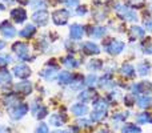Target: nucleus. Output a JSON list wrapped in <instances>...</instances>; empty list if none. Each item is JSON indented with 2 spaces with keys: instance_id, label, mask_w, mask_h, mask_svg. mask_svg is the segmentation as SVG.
I'll list each match as a JSON object with an SVG mask.
<instances>
[{
  "instance_id": "1",
  "label": "nucleus",
  "mask_w": 152,
  "mask_h": 133,
  "mask_svg": "<svg viewBox=\"0 0 152 133\" xmlns=\"http://www.w3.org/2000/svg\"><path fill=\"white\" fill-rule=\"evenodd\" d=\"M115 11H116V15H118L121 20H127V21H131V23H136V21H137L136 11L128 8L127 5H123V4L116 5Z\"/></svg>"
},
{
  "instance_id": "2",
  "label": "nucleus",
  "mask_w": 152,
  "mask_h": 133,
  "mask_svg": "<svg viewBox=\"0 0 152 133\" xmlns=\"http://www.w3.org/2000/svg\"><path fill=\"white\" fill-rule=\"evenodd\" d=\"M12 51L16 56H18L19 60L21 61H28L31 60V55H29V47L27 43L24 41H16L12 45Z\"/></svg>"
},
{
  "instance_id": "3",
  "label": "nucleus",
  "mask_w": 152,
  "mask_h": 133,
  "mask_svg": "<svg viewBox=\"0 0 152 133\" xmlns=\"http://www.w3.org/2000/svg\"><path fill=\"white\" fill-rule=\"evenodd\" d=\"M28 110H29V105L28 104L19 102V104H16L15 107H12V108L8 109V115H10V117L12 118V120L18 121V120H21V118L28 113Z\"/></svg>"
},
{
  "instance_id": "4",
  "label": "nucleus",
  "mask_w": 152,
  "mask_h": 133,
  "mask_svg": "<svg viewBox=\"0 0 152 133\" xmlns=\"http://www.w3.org/2000/svg\"><path fill=\"white\" fill-rule=\"evenodd\" d=\"M52 21L55 25H66L68 23L69 17H71V12L66 8H61V9H55L52 12Z\"/></svg>"
},
{
  "instance_id": "5",
  "label": "nucleus",
  "mask_w": 152,
  "mask_h": 133,
  "mask_svg": "<svg viewBox=\"0 0 152 133\" xmlns=\"http://www.w3.org/2000/svg\"><path fill=\"white\" fill-rule=\"evenodd\" d=\"M126 49V43L121 40H111L105 44V52L111 56H119Z\"/></svg>"
},
{
  "instance_id": "6",
  "label": "nucleus",
  "mask_w": 152,
  "mask_h": 133,
  "mask_svg": "<svg viewBox=\"0 0 152 133\" xmlns=\"http://www.w3.org/2000/svg\"><path fill=\"white\" fill-rule=\"evenodd\" d=\"M58 69H59V67L55 65V64H53V60H52V61H51V64L47 63V65H45L42 70H40L39 76L42 78H44V80H47V81H52L53 78L56 77Z\"/></svg>"
},
{
  "instance_id": "7",
  "label": "nucleus",
  "mask_w": 152,
  "mask_h": 133,
  "mask_svg": "<svg viewBox=\"0 0 152 133\" xmlns=\"http://www.w3.org/2000/svg\"><path fill=\"white\" fill-rule=\"evenodd\" d=\"M32 20L39 27H44V25H47L48 20H50V13L44 8L43 9H35V12L32 13Z\"/></svg>"
},
{
  "instance_id": "8",
  "label": "nucleus",
  "mask_w": 152,
  "mask_h": 133,
  "mask_svg": "<svg viewBox=\"0 0 152 133\" xmlns=\"http://www.w3.org/2000/svg\"><path fill=\"white\" fill-rule=\"evenodd\" d=\"M12 72H13V75H15L16 77L21 78V80H26V78H28L29 76L32 75L31 68L27 65V64H18V65L13 67Z\"/></svg>"
},
{
  "instance_id": "9",
  "label": "nucleus",
  "mask_w": 152,
  "mask_h": 133,
  "mask_svg": "<svg viewBox=\"0 0 152 133\" xmlns=\"http://www.w3.org/2000/svg\"><path fill=\"white\" fill-rule=\"evenodd\" d=\"M0 33H1L3 37H5V39H12V37L16 36L18 32H16L15 27H13L10 21L4 20L1 24H0Z\"/></svg>"
},
{
  "instance_id": "10",
  "label": "nucleus",
  "mask_w": 152,
  "mask_h": 133,
  "mask_svg": "<svg viewBox=\"0 0 152 133\" xmlns=\"http://www.w3.org/2000/svg\"><path fill=\"white\" fill-rule=\"evenodd\" d=\"M10 15H11V19L18 24H23L28 19V13H27V11L24 8H13Z\"/></svg>"
},
{
  "instance_id": "11",
  "label": "nucleus",
  "mask_w": 152,
  "mask_h": 133,
  "mask_svg": "<svg viewBox=\"0 0 152 133\" xmlns=\"http://www.w3.org/2000/svg\"><path fill=\"white\" fill-rule=\"evenodd\" d=\"M80 49L83 51L84 55H99L100 53V47L96 44V43H92V41H84L83 44L80 45Z\"/></svg>"
},
{
  "instance_id": "12",
  "label": "nucleus",
  "mask_w": 152,
  "mask_h": 133,
  "mask_svg": "<svg viewBox=\"0 0 152 133\" xmlns=\"http://www.w3.org/2000/svg\"><path fill=\"white\" fill-rule=\"evenodd\" d=\"M31 110H32V115H34L37 120H43V118H45L48 116V108L42 104H36V101L32 104Z\"/></svg>"
},
{
  "instance_id": "13",
  "label": "nucleus",
  "mask_w": 152,
  "mask_h": 133,
  "mask_svg": "<svg viewBox=\"0 0 152 133\" xmlns=\"http://www.w3.org/2000/svg\"><path fill=\"white\" fill-rule=\"evenodd\" d=\"M84 36V27L79 23H74L69 25V37L72 40H80Z\"/></svg>"
},
{
  "instance_id": "14",
  "label": "nucleus",
  "mask_w": 152,
  "mask_h": 133,
  "mask_svg": "<svg viewBox=\"0 0 152 133\" xmlns=\"http://www.w3.org/2000/svg\"><path fill=\"white\" fill-rule=\"evenodd\" d=\"M15 92L19 94H23V96H28L32 93V84L28 81H21L15 85Z\"/></svg>"
},
{
  "instance_id": "15",
  "label": "nucleus",
  "mask_w": 152,
  "mask_h": 133,
  "mask_svg": "<svg viewBox=\"0 0 152 133\" xmlns=\"http://www.w3.org/2000/svg\"><path fill=\"white\" fill-rule=\"evenodd\" d=\"M71 113L75 115L76 117H83L84 115L88 113V107L86 104H81V102H76L71 107Z\"/></svg>"
},
{
  "instance_id": "16",
  "label": "nucleus",
  "mask_w": 152,
  "mask_h": 133,
  "mask_svg": "<svg viewBox=\"0 0 152 133\" xmlns=\"http://www.w3.org/2000/svg\"><path fill=\"white\" fill-rule=\"evenodd\" d=\"M67 117L64 115H60V113H53L50 117V125L56 126V128H60L64 123H66Z\"/></svg>"
},
{
  "instance_id": "17",
  "label": "nucleus",
  "mask_w": 152,
  "mask_h": 133,
  "mask_svg": "<svg viewBox=\"0 0 152 133\" xmlns=\"http://www.w3.org/2000/svg\"><path fill=\"white\" fill-rule=\"evenodd\" d=\"M72 78H74V75L72 73H69L68 70H63V72H60L58 75V83L60 84V85H69L72 81Z\"/></svg>"
},
{
  "instance_id": "18",
  "label": "nucleus",
  "mask_w": 152,
  "mask_h": 133,
  "mask_svg": "<svg viewBox=\"0 0 152 133\" xmlns=\"http://www.w3.org/2000/svg\"><path fill=\"white\" fill-rule=\"evenodd\" d=\"M137 107L142 108V109H147L152 105V96H148V94H140L136 100Z\"/></svg>"
},
{
  "instance_id": "19",
  "label": "nucleus",
  "mask_w": 152,
  "mask_h": 133,
  "mask_svg": "<svg viewBox=\"0 0 152 133\" xmlns=\"http://www.w3.org/2000/svg\"><path fill=\"white\" fill-rule=\"evenodd\" d=\"M61 64H63L64 67L67 68H71V69H74V68H77L80 64H79V60H76V59L74 57V56L69 53V55L64 56V57H61Z\"/></svg>"
},
{
  "instance_id": "20",
  "label": "nucleus",
  "mask_w": 152,
  "mask_h": 133,
  "mask_svg": "<svg viewBox=\"0 0 152 133\" xmlns=\"http://www.w3.org/2000/svg\"><path fill=\"white\" fill-rule=\"evenodd\" d=\"M95 97H96V92H95V89H92V88H88V89H86V91H81L80 93H79V100L83 102L91 101V100L95 99Z\"/></svg>"
},
{
  "instance_id": "21",
  "label": "nucleus",
  "mask_w": 152,
  "mask_h": 133,
  "mask_svg": "<svg viewBox=\"0 0 152 133\" xmlns=\"http://www.w3.org/2000/svg\"><path fill=\"white\" fill-rule=\"evenodd\" d=\"M35 33H36V28H35L34 24H27V25L19 32V36L24 37V39H31Z\"/></svg>"
},
{
  "instance_id": "22",
  "label": "nucleus",
  "mask_w": 152,
  "mask_h": 133,
  "mask_svg": "<svg viewBox=\"0 0 152 133\" xmlns=\"http://www.w3.org/2000/svg\"><path fill=\"white\" fill-rule=\"evenodd\" d=\"M120 72H121V75H123L124 77H127V78L135 77V67L132 65V64H129V63H124L123 65H121V68H120Z\"/></svg>"
},
{
  "instance_id": "23",
  "label": "nucleus",
  "mask_w": 152,
  "mask_h": 133,
  "mask_svg": "<svg viewBox=\"0 0 152 133\" xmlns=\"http://www.w3.org/2000/svg\"><path fill=\"white\" fill-rule=\"evenodd\" d=\"M107 29L104 28V27L102 25H94L91 27V32H89V35H91L92 37H95V39H102V37L105 36V33H107Z\"/></svg>"
},
{
  "instance_id": "24",
  "label": "nucleus",
  "mask_w": 152,
  "mask_h": 133,
  "mask_svg": "<svg viewBox=\"0 0 152 133\" xmlns=\"http://www.w3.org/2000/svg\"><path fill=\"white\" fill-rule=\"evenodd\" d=\"M83 85H86V78H84L81 75L74 76V78H72L71 84H69V86H71L72 89H75V91H77V89L83 88Z\"/></svg>"
},
{
  "instance_id": "25",
  "label": "nucleus",
  "mask_w": 152,
  "mask_h": 133,
  "mask_svg": "<svg viewBox=\"0 0 152 133\" xmlns=\"http://www.w3.org/2000/svg\"><path fill=\"white\" fill-rule=\"evenodd\" d=\"M108 107H110V104L103 97H97L94 101V110H108Z\"/></svg>"
},
{
  "instance_id": "26",
  "label": "nucleus",
  "mask_w": 152,
  "mask_h": 133,
  "mask_svg": "<svg viewBox=\"0 0 152 133\" xmlns=\"http://www.w3.org/2000/svg\"><path fill=\"white\" fill-rule=\"evenodd\" d=\"M3 102H4V105L10 109V108L15 107L16 104H19V99L16 94H7V96H4V99H3Z\"/></svg>"
},
{
  "instance_id": "27",
  "label": "nucleus",
  "mask_w": 152,
  "mask_h": 133,
  "mask_svg": "<svg viewBox=\"0 0 152 133\" xmlns=\"http://www.w3.org/2000/svg\"><path fill=\"white\" fill-rule=\"evenodd\" d=\"M145 36V29L142 28V27L139 25H134L131 28V37L132 39H142V37Z\"/></svg>"
},
{
  "instance_id": "28",
  "label": "nucleus",
  "mask_w": 152,
  "mask_h": 133,
  "mask_svg": "<svg viewBox=\"0 0 152 133\" xmlns=\"http://www.w3.org/2000/svg\"><path fill=\"white\" fill-rule=\"evenodd\" d=\"M136 121L139 124H152V115L148 112H142L136 116Z\"/></svg>"
},
{
  "instance_id": "29",
  "label": "nucleus",
  "mask_w": 152,
  "mask_h": 133,
  "mask_svg": "<svg viewBox=\"0 0 152 133\" xmlns=\"http://www.w3.org/2000/svg\"><path fill=\"white\" fill-rule=\"evenodd\" d=\"M121 133H142V128L132 123H128L121 126Z\"/></svg>"
},
{
  "instance_id": "30",
  "label": "nucleus",
  "mask_w": 152,
  "mask_h": 133,
  "mask_svg": "<svg viewBox=\"0 0 152 133\" xmlns=\"http://www.w3.org/2000/svg\"><path fill=\"white\" fill-rule=\"evenodd\" d=\"M12 83V75L5 69L0 70V85H7V84Z\"/></svg>"
},
{
  "instance_id": "31",
  "label": "nucleus",
  "mask_w": 152,
  "mask_h": 133,
  "mask_svg": "<svg viewBox=\"0 0 152 133\" xmlns=\"http://www.w3.org/2000/svg\"><path fill=\"white\" fill-rule=\"evenodd\" d=\"M151 72V65L150 63H140L137 64V73H139V76H148Z\"/></svg>"
},
{
  "instance_id": "32",
  "label": "nucleus",
  "mask_w": 152,
  "mask_h": 133,
  "mask_svg": "<svg viewBox=\"0 0 152 133\" xmlns=\"http://www.w3.org/2000/svg\"><path fill=\"white\" fill-rule=\"evenodd\" d=\"M107 116V110H94L91 113V120L92 121H103Z\"/></svg>"
},
{
  "instance_id": "33",
  "label": "nucleus",
  "mask_w": 152,
  "mask_h": 133,
  "mask_svg": "<svg viewBox=\"0 0 152 133\" xmlns=\"http://www.w3.org/2000/svg\"><path fill=\"white\" fill-rule=\"evenodd\" d=\"M87 68L89 70H100L104 68V63L102 60H91L88 64H87Z\"/></svg>"
},
{
  "instance_id": "34",
  "label": "nucleus",
  "mask_w": 152,
  "mask_h": 133,
  "mask_svg": "<svg viewBox=\"0 0 152 133\" xmlns=\"http://www.w3.org/2000/svg\"><path fill=\"white\" fill-rule=\"evenodd\" d=\"M92 123H94V121H92L91 118L81 117V118H79L77 120V124H79V126H80L81 129H89L91 128V125H92Z\"/></svg>"
},
{
  "instance_id": "35",
  "label": "nucleus",
  "mask_w": 152,
  "mask_h": 133,
  "mask_svg": "<svg viewBox=\"0 0 152 133\" xmlns=\"http://www.w3.org/2000/svg\"><path fill=\"white\" fill-rule=\"evenodd\" d=\"M127 115L128 113L127 112H116L112 115V121H115V123H120V121H124L127 118Z\"/></svg>"
},
{
  "instance_id": "36",
  "label": "nucleus",
  "mask_w": 152,
  "mask_h": 133,
  "mask_svg": "<svg viewBox=\"0 0 152 133\" xmlns=\"http://www.w3.org/2000/svg\"><path fill=\"white\" fill-rule=\"evenodd\" d=\"M123 101L124 105L128 108H132L135 105V96L134 94H127V96H123Z\"/></svg>"
},
{
  "instance_id": "37",
  "label": "nucleus",
  "mask_w": 152,
  "mask_h": 133,
  "mask_svg": "<svg viewBox=\"0 0 152 133\" xmlns=\"http://www.w3.org/2000/svg\"><path fill=\"white\" fill-rule=\"evenodd\" d=\"M96 83H97V76L96 75H87V77H86V85H88V86H92V85H96Z\"/></svg>"
},
{
  "instance_id": "38",
  "label": "nucleus",
  "mask_w": 152,
  "mask_h": 133,
  "mask_svg": "<svg viewBox=\"0 0 152 133\" xmlns=\"http://www.w3.org/2000/svg\"><path fill=\"white\" fill-rule=\"evenodd\" d=\"M48 132H50V129H48V125L45 123H40L35 129V133H48Z\"/></svg>"
},
{
  "instance_id": "39",
  "label": "nucleus",
  "mask_w": 152,
  "mask_h": 133,
  "mask_svg": "<svg viewBox=\"0 0 152 133\" xmlns=\"http://www.w3.org/2000/svg\"><path fill=\"white\" fill-rule=\"evenodd\" d=\"M11 61H12V59L10 55H0V67H5Z\"/></svg>"
},
{
  "instance_id": "40",
  "label": "nucleus",
  "mask_w": 152,
  "mask_h": 133,
  "mask_svg": "<svg viewBox=\"0 0 152 133\" xmlns=\"http://www.w3.org/2000/svg\"><path fill=\"white\" fill-rule=\"evenodd\" d=\"M87 12H88L87 7H86V5H81V7H77V8H76L75 15H76V16H86Z\"/></svg>"
},
{
  "instance_id": "41",
  "label": "nucleus",
  "mask_w": 152,
  "mask_h": 133,
  "mask_svg": "<svg viewBox=\"0 0 152 133\" xmlns=\"http://www.w3.org/2000/svg\"><path fill=\"white\" fill-rule=\"evenodd\" d=\"M110 99L111 100H113V101H118V100H120L121 99V94H120V92H118V91H112L110 93Z\"/></svg>"
},
{
  "instance_id": "42",
  "label": "nucleus",
  "mask_w": 152,
  "mask_h": 133,
  "mask_svg": "<svg viewBox=\"0 0 152 133\" xmlns=\"http://www.w3.org/2000/svg\"><path fill=\"white\" fill-rule=\"evenodd\" d=\"M143 25H144V28L147 29V31L152 32V19H147V20H144Z\"/></svg>"
},
{
  "instance_id": "43",
  "label": "nucleus",
  "mask_w": 152,
  "mask_h": 133,
  "mask_svg": "<svg viewBox=\"0 0 152 133\" xmlns=\"http://www.w3.org/2000/svg\"><path fill=\"white\" fill-rule=\"evenodd\" d=\"M143 52L147 53V55H152V43H148V44L143 48Z\"/></svg>"
},
{
  "instance_id": "44",
  "label": "nucleus",
  "mask_w": 152,
  "mask_h": 133,
  "mask_svg": "<svg viewBox=\"0 0 152 133\" xmlns=\"http://www.w3.org/2000/svg\"><path fill=\"white\" fill-rule=\"evenodd\" d=\"M66 3L68 7H71V8H74V7H76V5H79V0H66Z\"/></svg>"
},
{
  "instance_id": "45",
  "label": "nucleus",
  "mask_w": 152,
  "mask_h": 133,
  "mask_svg": "<svg viewBox=\"0 0 152 133\" xmlns=\"http://www.w3.org/2000/svg\"><path fill=\"white\" fill-rule=\"evenodd\" d=\"M66 133H79V128L77 126H69L67 131H64Z\"/></svg>"
},
{
  "instance_id": "46",
  "label": "nucleus",
  "mask_w": 152,
  "mask_h": 133,
  "mask_svg": "<svg viewBox=\"0 0 152 133\" xmlns=\"http://www.w3.org/2000/svg\"><path fill=\"white\" fill-rule=\"evenodd\" d=\"M10 128L5 125H0V133H10Z\"/></svg>"
},
{
  "instance_id": "47",
  "label": "nucleus",
  "mask_w": 152,
  "mask_h": 133,
  "mask_svg": "<svg viewBox=\"0 0 152 133\" xmlns=\"http://www.w3.org/2000/svg\"><path fill=\"white\" fill-rule=\"evenodd\" d=\"M97 133H110V131H108V129H105V128H103V129H100Z\"/></svg>"
},
{
  "instance_id": "48",
  "label": "nucleus",
  "mask_w": 152,
  "mask_h": 133,
  "mask_svg": "<svg viewBox=\"0 0 152 133\" xmlns=\"http://www.w3.org/2000/svg\"><path fill=\"white\" fill-rule=\"evenodd\" d=\"M4 47H5V43L0 40V51H1V49H3V48H4Z\"/></svg>"
},
{
  "instance_id": "49",
  "label": "nucleus",
  "mask_w": 152,
  "mask_h": 133,
  "mask_svg": "<svg viewBox=\"0 0 152 133\" xmlns=\"http://www.w3.org/2000/svg\"><path fill=\"white\" fill-rule=\"evenodd\" d=\"M52 133H66V132H64V131H53Z\"/></svg>"
},
{
  "instance_id": "50",
  "label": "nucleus",
  "mask_w": 152,
  "mask_h": 133,
  "mask_svg": "<svg viewBox=\"0 0 152 133\" xmlns=\"http://www.w3.org/2000/svg\"><path fill=\"white\" fill-rule=\"evenodd\" d=\"M151 1H152V0H151Z\"/></svg>"
}]
</instances>
